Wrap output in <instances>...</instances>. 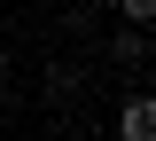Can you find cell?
Segmentation results:
<instances>
[{
	"instance_id": "cell-1",
	"label": "cell",
	"mask_w": 156,
	"mask_h": 141,
	"mask_svg": "<svg viewBox=\"0 0 156 141\" xmlns=\"http://www.w3.org/2000/svg\"><path fill=\"white\" fill-rule=\"evenodd\" d=\"M117 125H125V141H156V110H148V94L125 102V118H117Z\"/></svg>"
},
{
	"instance_id": "cell-2",
	"label": "cell",
	"mask_w": 156,
	"mask_h": 141,
	"mask_svg": "<svg viewBox=\"0 0 156 141\" xmlns=\"http://www.w3.org/2000/svg\"><path fill=\"white\" fill-rule=\"evenodd\" d=\"M125 16H133V24H148V16H156V0H125Z\"/></svg>"
},
{
	"instance_id": "cell-3",
	"label": "cell",
	"mask_w": 156,
	"mask_h": 141,
	"mask_svg": "<svg viewBox=\"0 0 156 141\" xmlns=\"http://www.w3.org/2000/svg\"><path fill=\"white\" fill-rule=\"evenodd\" d=\"M0 86H8V47H0Z\"/></svg>"
}]
</instances>
